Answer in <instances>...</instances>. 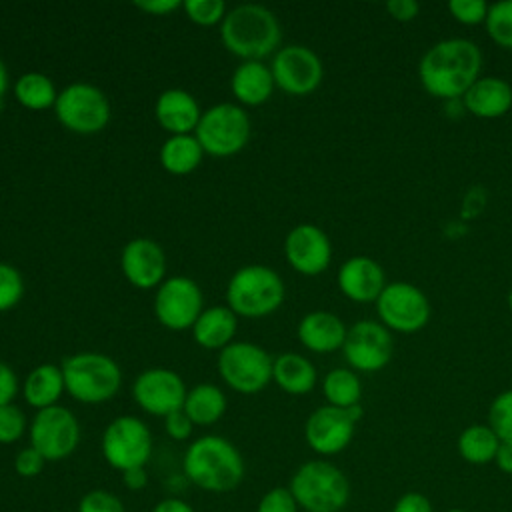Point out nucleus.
Segmentation results:
<instances>
[{"instance_id": "obj_40", "label": "nucleus", "mask_w": 512, "mask_h": 512, "mask_svg": "<svg viewBox=\"0 0 512 512\" xmlns=\"http://www.w3.org/2000/svg\"><path fill=\"white\" fill-rule=\"evenodd\" d=\"M256 512H298V504L288 488H270L258 502Z\"/></svg>"}, {"instance_id": "obj_4", "label": "nucleus", "mask_w": 512, "mask_h": 512, "mask_svg": "<svg viewBox=\"0 0 512 512\" xmlns=\"http://www.w3.org/2000/svg\"><path fill=\"white\" fill-rule=\"evenodd\" d=\"M286 298L284 280L264 264L238 268L226 284V306L242 318H262L276 312Z\"/></svg>"}, {"instance_id": "obj_5", "label": "nucleus", "mask_w": 512, "mask_h": 512, "mask_svg": "<svg viewBox=\"0 0 512 512\" xmlns=\"http://www.w3.org/2000/svg\"><path fill=\"white\" fill-rule=\"evenodd\" d=\"M66 392L82 404H104L122 386L118 362L102 352H76L62 362Z\"/></svg>"}, {"instance_id": "obj_16", "label": "nucleus", "mask_w": 512, "mask_h": 512, "mask_svg": "<svg viewBox=\"0 0 512 512\" xmlns=\"http://www.w3.org/2000/svg\"><path fill=\"white\" fill-rule=\"evenodd\" d=\"M394 342L390 330L376 320L354 322L342 344V352L350 368L358 372H378L392 358Z\"/></svg>"}, {"instance_id": "obj_11", "label": "nucleus", "mask_w": 512, "mask_h": 512, "mask_svg": "<svg viewBox=\"0 0 512 512\" xmlns=\"http://www.w3.org/2000/svg\"><path fill=\"white\" fill-rule=\"evenodd\" d=\"M30 446L42 454L46 462H60L74 454L80 444V424L66 406H50L36 410L28 426Z\"/></svg>"}, {"instance_id": "obj_26", "label": "nucleus", "mask_w": 512, "mask_h": 512, "mask_svg": "<svg viewBox=\"0 0 512 512\" xmlns=\"http://www.w3.org/2000/svg\"><path fill=\"white\" fill-rule=\"evenodd\" d=\"M66 392L62 368L50 362L34 366L22 386V394L28 406L36 410H44L56 406L60 396Z\"/></svg>"}, {"instance_id": "obj_30", "label": "nucleus", "mask_w": 512, "mask_h": 512, "mask_svg": "<svg viewBox=\"0 0 512 512\" xmlns=\"http://www.w3.org/2000/svg\"><path fill=\"white\" fill-rule=\"evenodd\" d=\"M14 98L20 106L28 110H48L54 108V102L58 98V90L50 76L42 72H24L18 76V80L12 86Z\"/></svg>"}, {"instance_id": "obj_42", "label": "nucleus", "mask_w": 512, "mask_h": 512, "mask_svg": "<svg viewBox=\"0 0 512 512\" xmlns=\"http://www.w3.org/2000/svg\"><path fill=\"white\" fill-rule=\"evenodd\" d=\"M164 430L172 440H188L194 432V422L186 416L184 410H176L164 418Z\"/></svg>"}, {"instance_id": "obj_44", "label": "nucleus", "mask_w": 512, "mask_h": 512, "mask_svg": "<svg viewBox=\"0 0 512 512\" xmlns=\"http://www.w3.org/2000/svg\"><path fill=\"white\" fill-rule=\"evenodd\" d=\"M394 512H432V504L424 494L408 492L398 498L394 504Z\"/></svg>"}, {"instance_id": "obj_2", "label": "nucleus", "mask_w": 512, "mask_h": 512, "mask_svg": "<svg viewBox=\"0 0 512 512\" xmlns=\"http://www.w3.org/2000/svg\"><path fill=\"white\" fill-rule=\"evenodd\" d=\"M182 466L186 478L210 494L236 490L246 470L240 450L228 438L216 434H206L190 442Z\"/></svg>"}, {"instance_id": "obj_8", "label": "nucleus", "mask_w": 512, "mask_h": 512, "mask_svg": "<svg viewBox=\"0 0 512 512\" xmlns=\"http://www.w3.org/2000/svg\"><path fill=\"white\" fill-rule=\"evenodd\" d=\"M52 110L66 130L82 136L102 132L112 116L110 100L104 90L88 82H72L64 86L58 92Z\"/></svg>"}, {"instance_id": "obj_35", "label": "nucleus", "mask_w": 512, "mask_h": 512, "mask_svg": "<svg viewBox=\"0 0 512 512\" xmlns=\"http://www.w3.org/2000/svg\"><path fill=\"white\" fill-rule=\"evenodd\" d=\"M182 10L188 16V20L198 26L222 24L228 12L222 0H186L182 2Z\"/></svg>"}, {"instance_id": "obj_22", "label": "nucleus", "mask_w": 512, "mask_h": 512, "mask_svg": "<svg viewBox=\"0 0 512 512\" xmlns=\"http://www.w3.org/2000/svg\"><path fill=\"white\" fill-rule=\"evenodd\" d=\"M346 332L348 328L344 326L340 316L328 310H314L304 314L296 328L300 344L316 354H328L342 348Z\"/></svg>"}, {"instance_id": "obj_46", "label": "nucleus", "mask_w": 512, "mask_h": 512, "mask_svg": "<svg viewBox=\"0 0 512 512\" xmlns=\"http://www.w3.org/2000/svg\"><path fill=\"white\" fill-rule=\"evenodd\" d=\"M386 10L394 20L408 22L418 16L420 4L414 0H390V2H386Z\"/></svg>"}, {"instance_id": "obj_34", "label": "nucleus", "mask_w": 512, "mask_h": 512, "mask_svg": "<svg viewBox=\"0 0 512 512\" xmlns=\"http://www.w3.org/2000/svg\"><path fill=\"white\" fill-rule=\"evenodd\" d=\"M488 426L496 432L500 442L512 440V388L500 392L488 410Z\"/></svg>"}, {"instance_id": "obj_9", "label": "nucleus", "mask_w": 512, "mask_h": 512, "mask_svg": "<svg viewBox=\"0 0 512 512\" xmlns=\"http://www.w3.org/2000/svg\"><path fill=\"white\" fill-rule=\"evenodd\" d=\"M218 374L238 394H258L272 382L274 358L254 342L234 340L218 352Z\"/></svg>"}, {"instance_id": "obj_36", "label": "nucleus", "mask_w": 512, "mask_h": 512, "mask_svg": "<svg viewBox=\"0 0 512 512\" xmlns=\"http://www.w3.org/2000/svg\"><path fill=\"white\" fill-rule=\"evenodd\" d=\"M24 296V278L18 268L0 262V312L12 310Z\"/></svg>"}, {"instance_id": "obj_1", "label": "nucleus", "mask_w": 512, "mask_h": 512, "mask_svg": "<svg viewBox=\"0 0 512 512\" xmlns=\"http://www.w3.org/2000/svg\"><path fill=\"white\" fill-rule=\"evenodd\" d=\"M482 52L468 38H446L430 46L418 66V76L430 96L462 98L480 78Z\"/></svg>"}, {"instance_id": "obj_17", "label": "nucleus", "mask_w": 512, "mask_h": 512, "mask_svg": "<svg viewBox=\"0 0 512 512\" xmlns=\"http://www.w3.org/2000/svg\"><path fill=\"white\" fill-rule=\"evenodd\" d=\"M284 256L298 274L318 276L330 266L332 244L320 226L304 222L286 234Z\"/></svg>"}, {"instance_id": "obj_32", "label": "nucleus", "mask_w": 512, "mask_h": 512, "mask_svg": "<svg viewBox=\"0 0 512 512\" xmlns=\"http://www.w3.org/2000/svg\"><path fill=\"white\" fill-rule=\"evenodd\" d=\"M322 392L330 406L336 408H352L360 404L362 384L354 370L350 368H334L322 380Z\"/></svg>"}, {"instance_id": "obj_12", "label": "nucleus", "mask_w": 512, "mask_h": 512, "mask_svg": "<svg viewBox=\"0 0 512 512\" xmlns=\"http://www.w3.org/2000/svg\"><path fill=\"white\" fill-rule=\"evenodd\" d=\"M376 314L380 324L396 332L422 330L432 314L428 296L410 282H390L376 300Z\"/></svg>"}, {"instance_id": "obj_28", "label": "nucleus", "mask_w": 512, "mask_h": 512, "mask_svg": "<svg viewBox=\"0 0 512 512\" xmlns=\"http://www.w3.org/2000/svg\"><path fill=\"white\" fill-rule=\"evenodd\" d=\"M204 158V150L194 134L168 136L160 146V166L174 176H186L194 172Z\"/></svg>"}, {"instance_id": "obj_24", "label": "nucleus", "mask_w": 512, "mask_h": 512, "mask_svg": "<svg viewBox=\"0 0 512 512\" xmlns=\"http://www.w3.org/2000/svg\"><path fill=\"white\" fill-rule=\"evenodd\" d=\"M464 106L478 118H500L512 108V86L498 76L478 78L462 96Z\"/></svg>"}, {"instance_id": "obj_29", "label": "nucleus", "mask_w": 512, "mask_h": 512, "mask_svg": "<svg viewBox=\"0 0 512 512\" xmlns=\"http://www.w3.org/2000/svg\"><path fill=\"white\" fill-rule=\"evenodd\" d=\"M228 408L226 394L212 382H200L186 394L182 410L194 422V426L216 424Z\"/></svg>"}, {"instance_id": "obj_31", "label": "nucleus", "mask_w": 512, "mask_h": 512, "mask_svg": "<svg viewBox=\"0 0 512 512\" xmlns=\"http://www.w3.org/2000/svg\"><path fill=\"white\" fill-rule=\"evenodd\" d=\"M500 438L490 426L472 424L458 436V452L470 464H486L496 458Z\"/></svg>"}, {"instance_id": "obj_37", "label": "nucleus", "mask_w": 512, "mask_h": 512, "mask_svg": "<svg viewBox=\"0 0 512 512\" xmlns=\"http://www.w3.org/2000/svg\"><path fill=\"white\" fill-rule=\"evenodd\" d=\"M28 420L20 406L4 404L0 406V444H14L18 442L24 432H28Z\"/></svg>"}, {"instance_id": "obj_51", "label": "nucleus", "mask_w": 512, "mask_h": 512, "mask_svg": "<svg viewBox=\"0 0 512 512\" xmlns=\"http://www.w3.org/2000/svg\"><path fill=\"white\" fill-rule=\"evenodd\" d=\"M508 308H510V312H512V290H510V294H508Z\"/></svg>"}, {"instance_id": "obj_48", "label": "nucleus", "mask_w": 512, "mask_h": 512, "mask_svg": "<svg viewBox=\"0 0 512 512\" xmlns=\"http://www.w3.org/2000/svg\"><path fill=\"white\" fill-rule=\"evenodd\" d=\"M152 512H194V508L186 500L172 496V498H164V500L156 502Z\"/></svg>"}, {"instance_id": "obj_50", "label": "nucleus", "mask_w": 512, "mask_h": 512, "mask_svg": "<svg viewBox=\"0 0 512 512\" xmlns=\"http://www.w3.org/2000/svg\"><path fill=\"white\" fill-rule=\"evenodd\" d=\"M6 90H8V70H6V64L0 58V102L4 100Z\"/></svg>"}, {"instance_id": "obj_39", "label": "nucleus", "mask_w": 512, "mask_h": 512, "mask_svg": "<svg viewBox=\"0 0 512 512\" xmlns=\"http://www.w3.org/2000/svg\"><path fill=\"white\" fill-rule=\"evenodd\" d=\"M488 4L484 0H450L448 10L460 24L474 26L480 22H486L488 16Z\"/></svg>"}, {"instance_id": "obj_19", "label": "nucleus", "mask_w": 512, "mask_h": 512, "mask_svg": "<svg viewBox=\"0 0 512 512\" xmlns=\"http://www.w3.org/2000/svg\"><path fill=\"white\" fill-rule=\"evenodd\" d=\"M166 266L164 248L146 236L128 240L120 252V270L138 290L158 288L166 280Z\"/></svg>"}, {"instance_id": "obj_47", "label": "nucleus", "mask_w": 512, "mask_h": 512, "mask_svg": "<svg viewBox=\"0 0 512 512\" xmlns=\"http://www.w3.org/2000/svg\"><path fill=\"white\" fill-rule=\"evenodd\" d=\"M122 482L130 492H140L148 486V472L144 466L138 468H130L122 472Z\"/></svg>"}, {"instance_id": "obj_49", "label": "nucleus", "mask_w": 512, "mask_h": 512, "mask_svg": "<svg viewBox=\"0 0 512 512\" xmlns=\"http://www.w3.org/2000/svg\"><path fill=\"white\" fill-rule=\"evenodd\" d=\"M494 460H496V464H498V468H500L502 472L512 474V440L500 442Z\"/></svg>"}, {"instance_id": "obj_33", "label": "nucleus", "mask_w": 512, "mask_h": 512, "mask_svg": "<svg viewBox=\"0 0 512 512\" xmlns=\"http://www.w3.org/2000/svg\"><path fill=\"white\" fill-rule=\"evenodd\" d=\"M488 36L502 48L512 50V0H500L488 8L486 16Z\"/></svg>"}, {"instance_id": "obj_41", "label": "nucleus", "mask_w": 512, "mask_h": 512, "mask_svg": "<svg viewBox=\"0 0 512 512\" xmlns=\"http://www.w3.org/2000/svg\"><path fill=\"white\" fill-rule=\"evenodd\" d=\"M44 464H46V460L32 446L18 450V454L14 458V470L22 478H36L44 470Z\"/></svg>"}, {"instance_id": "obj_6", "label": "nucleus", "mask_w": 512, "mask_h": 512, "mask_svg": "<svg viewBox=\"0 0 512 512\" xmlns=\"http://www.w3.org/2000/svg\"><path fill=\"white\" fill-rule=\"evenodd\" d=\"M288 490L306 512H340L350 498L348 478L328 460L304 462L292 474Z\"/></svg>"}, {"instance_id": "obj_45", "label": "nucleus", "mask_w": 512, "mask_h": 512, "mask_svg": "<svg viewBox=\"0 0 512 512\" xmlns=\"http://www.w3.org/2000/svg\"><path fill=\"white\" fill-rule=\"evenodd\" d=\"M134 8L152 16H168L178 8H182V2L180 0H140V2H134Z\"/></svg>"}, {"instance_id": "obj_23", "label": "nucleus", "mask_w": 512, "mask_h": 512, "mask_svg": "<svg viewBox=\"0 0 512 512\" xmlns=\"http://www.w3.org/2000/svg\"><path fill=\"white\" fill-rule=\"evenodd\" d=\"M274 88L272 70L260 60L240 62L230 76V90L242 106H260L268 102Z\"/></svg>"}, {"instance_id": "obj_20", "label": "nucleus", "mask_w": 512, "mask_h": 512, "mask_svg": "<svg viewBox=\"0 0 512 512\" xmlns=\"http://www.w3.org/2000/svg\"><path fill=\"white\" fill-rule=\"evenodd\" d=\"M340 292L352 302H376L386 288L384 268L368 256H352L336 276Z\"/></svg>"}, {"instance_id": "obj_25", "label": "nucleus", "mask_w": 512, "mask_h": 512, "mask_svg": "<svg viewBox=\"0 0 512 512\" xmlns=\"http://www.w3.org/2000/svg\"><path fill=\"white\" fill-rule=\"evenodd\" d=\"M190 330L198 346L220 352L234 342L238 330V316L228 306H210L202 310Z\"/></svg>"}, {"instance_id": "obj_10", "label": "nucleus", "mask_w": 512, "mask_h": 512, "mask_svg": "<svg viewBox=\"0 0 512 512\" xmlns=\"http://www.w3.org/2000/svg\"><path fill=\"white\" fill-rule=\"evenodd\" d=\"M102 456L114 470H130L146 466L152 456V432L144 420L122 414L114 418L102 432Z\"/></svg>"}, {"instance_id": "obj_18", "label": "nucleus", "mask_w": 512, "mask_h": 512, "mask_svg": "<svg viewBox=\"0 0 512 512\" xmlns=\"http://www.w3.org/2000/svg\"><path fill=\"white\" fill-rule=\"evenodd\" d=\"M356 420L352 418L350 410L336 408V406H320L316 408L304 424V438L306 444L322 456H332L342 452L352 436H354Z\"/></svg>"}, {"instance_id": "obj_15", "label": "nucleus", "mask_w": 512, "mask_h": 512, "mask_svg": "<svg viewBox=\"0 0 512 512\" xmlns=\"http://www.w3.org/2000/svg\"><path fill=\"white\" fill-rule=\"evenodd\" d=\"M188 388L184 378L164 366L142 370L132 382L134 402L152 416L166 418L168 414L182 410Z\"/></svg>"}, {"instance_id": "obj_21", "label": "nucleus", "mask_w": 512, "mask_h": 512, "mask_svg": "<svg viewBox=\"0 0 512 512\" xmlns=\"http://www.w3.org/2000/svg\"><path fill=\"white\" fill-rule=\"evenodd\" d=\"M202 112L198 100L184 88L162 90L154 102L156 122L170 136L194 134Z\"/></svg>"}, {"instance_id": "obj_43", "label": "nucleus", "mask_w": 512, "mask_h": 512, "mask_svg": "<svg viewBox=\"0 0 512 512\" xmlns=\"http://www.w3.org/2000/svg\"><path fill=\"white\" fill-rule=\"evenodd\" d=\"M18 388L20 384L14 368L8 362L0 360V406L12 404V400L18 394Z\"/></svg>"}, {"instance_id": "obj_14", "label": "nucleus", "mask_w": 512, "mask_h": 512, "mask_svg": "<svg viewBox=\"0 0 512 512\" xmlns=\"http://www.w3.org/2000/svg\"><path fill=\"white\" fill-rule=\"evenodd\" d=\"M272 78L274 84L292 96H306L314 92L324 76V66L320 56L302 44L282 46L272 56Z\"/></svg>"}, {"instance_id": "obj_52", "label": "nucleus", "mask_w": 512, "mask_h": 512, "mask_svg": "<svg viewBox=\"0 0 512 512\" xmlns=\"http://www.w3.org/2000/svg\"><path fill=\"white\" fill-rule=\"evenodd\" d=\"M448 512H462V510H448Z\"/></svg>"}, {"instance_id": "obj_38", "label": "nucleus", "mask_w": 512, "mask_h": 512, "mask_svg": "<svg viewBox=\"0 0 512 512\" xmlns=\"http://www.w3.org/2000/svg\"><path fill=\"white\" fill-rule=\"evenodd\" d=\"M78 512H126L122 500L102 488L86 492L78 502Z\"/></svg>"}, {"instance_id": "obj_13", "label": "nucleus", "mask_w": 512, "mask_h": 512, "mask_svg": "<svg viewBox=\"0 0 512 512\" xmlns=\"http://www.w3.org/2000/svg\"><path fill=\"white\" fill-rule=\"evenodd\" d=\"M204 310L202 288L188 276H168L154 294L156 320L174 332L194 326Z\"/></svg>"}, {"instance_id": "obj_7", "label": "nucleus", "mask_w": 512, "mask_h": 512, "mask_svg": "<svg viewBox=\"0 0 512 512\" xmlns=\"http://www.w3.org/2000/svg\"><path fill=\"white\" fill-rule=\"evenodd\" d=\"M204 154L226 158L246 148L250 140V116L234 102H220L206 108L194 130Z\"/></svg>"}, {"instance_id": "obj_27", "label": "nucleus", "mask_w": 512, "mask_h": 512, "mask_svg": "<svg viewBox=\"0 0 512 512\" xmlns=\"http://www.w3.org/2000/svg\"><path fill=\"white\" fill-rule=\"evenodd\" d=\"M316 368L314 364L296 352H284L274 358L272 380L280 390L292 396L308 394L316 386Z\"/></svg>"}, {"instance_id": "obj_3", "label": "nucleus", "mask_w": 512, "mask_h": 512, "mask_svg": "<svg viewBox=\"0 0 512 512\" xmlns=\"http://www.w3.org/2000/svg\"><path fill=\"white\" fill-rule=\"evenodd\" d=\"M224 48L244 60H264L280 50L282 28L276 14L262 4H238L220 24Z\"/></svg>"}]
</instances>
